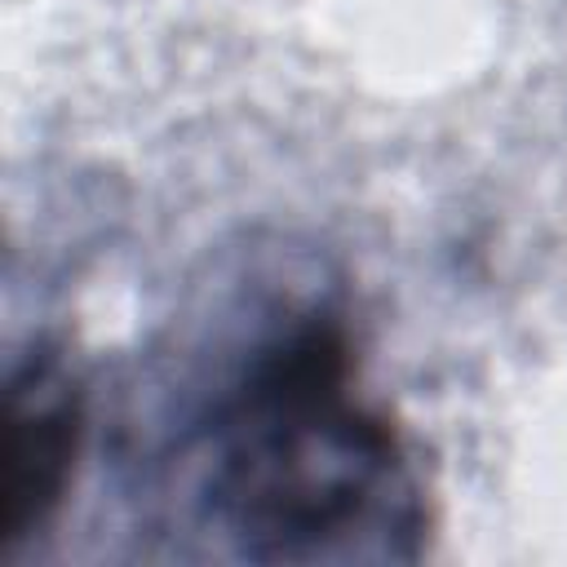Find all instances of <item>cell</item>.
<instances>
[{
	"instance_id": "1",
	"label": "cell",
	"mask_w": 567,
	"mask_h": 567,
	"mask_svg": "<svg viewBox=\"0 0 567 567\" xmlns=\"http://www.w3.org/2000/svg\"><path fill=\"white\" fill-rule=\"evenodd\" d=\"M350 346L301 323L266 346L208 430V496L248 558L394 554L421 532L399 430L354 394Z\"/></svg>"
},
{
	"instance_id": "2",
	"label": "cell",
	"mask_w": 567,
	"mask_h": 567,
	"mask_svg": "<svg viewBox=\"0 0 567 567\" xmlns=\"http://www.w3.org/2000/svg\"><path fill=\"white\" fill-rule=\"evenodd\" d=\"M80 421V385L53 354L27 359L9 377L0 416V554L49 523L71 478Z\"/></svg>"
}]
</instances>
